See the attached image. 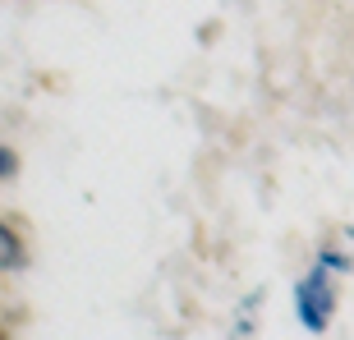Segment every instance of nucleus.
Segmentation results:
<instances>
[{"label":"nucleus","mask_w":354,"mask_h":340,"mask_svg":"<svg viewBox=\"0 0 354 340\" xmlns=\"http://www.w3.org/2000/svg\"><path fill=\"white\" fill-rule=\"evenodd\" d=\"M331 313H336V285H331V267H322V262H317L313 272H308L299 285H295V317H299L304 331L322 336V331L331 327Z\"/></svg>","instance_id":"nucleus-1"},{"label":"nucleus","mask_w":354,"mask_h":340,"mask_svg":"<svg viewBox=\"0 0 354 340\" xmlns=\"http://www.w3.org/2000/svg\"><path fill=\"white\" fill-rule=\"evenodd\" d=\"M0 340H5V331H0Z\"/></svg>","instance_id":"nucleus-4"},{"label":"nucleus","mask_w":354,"mask_h":340,"mask_svg":"<svg viewBox=\"0 0 354 340\" xmlns=\"http://www.w3.org/2000/svg\"><path fill=\"white\" fill-rule=\"evenodd\" d=\"M28 267V249H24V239L14 235L10 225L0 221V272H24Z\"/></svg>","instance_id":"nucleus-2"},{"label":"nucleus","mask_w":354,"mask_h":340,"mask_svg":"<svg viewBox=\"0 0 354 340\" xmlns=\"http://www.w3.org/2000/svg\"><path fill=\"white\" fill-rule=\"evenodd\" d=\"M14 175H19V157L0 143V180H14Z\"/></svg>","instance_id":"nucleus-3"}]
</instances>
